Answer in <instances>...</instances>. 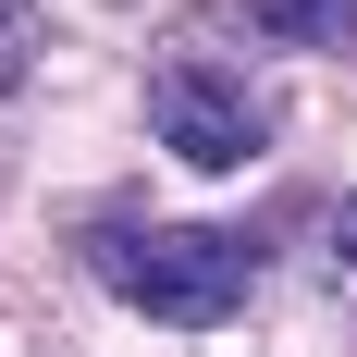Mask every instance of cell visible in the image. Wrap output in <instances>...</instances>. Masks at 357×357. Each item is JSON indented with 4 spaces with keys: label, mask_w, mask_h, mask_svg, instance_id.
Returning a JSON list of instances; mask_svg holds the SVG:
<instances>
[{
    "label": "cell",
    "mask_w": 357,
    "mask_h": 357,
    "mask_svg": "<svg viewBox=\"0 0 357 357\" xmlns=\"http://www.w3.org/2000/svg\"><path fill=\"white\" fill-rule=\"evenodd\" d=\"M271 123H284V99H271L247 62L173 50V62L148 74V136L173 148V160H197V173H247L259 148H271Z\"/></svg>",
    "instance_id": "7a4b0ae2"
},
{
    "label": "cell",
    "mask_w": 357,
    "mask_h": 357,
    "mask_svg": "<svg viewBox=\"0 0 357 357\" xmlns=\"http://www.w3.org/2000/svg\"><path fill=\"white\" fill-rule=\"evenodd\" d=\"M259 25L284 37V50H333V62H357V0H259Z\"/></svg>",
    "instance_id": "3957f363"
},
{
    "label": "cell",
    "mask_w": 357,
    "mask_h": 357,
    "mask_svg": "<svg viewBox=\"0 0 357 357\" xmlns=\"http://www.w3.org/2000/svg\"><path fill=\"white\" fill-rule=\"evenodd\" d=\"M37 74V0H0V99H25Z\"/></svg>",
    "instance_id": "5b68a950"
},
{
    "label": "cell",
    "mask_w": 357,
    "mask_h": 357,
    "mask_svg": "<svg viewBox=\"0 0 357 357\" xmlns=\"http://www.w3.org/2000/svg\"><path fill=\"white\" fill-rule=\"evenodd\" d=\"M86 271L160 333H222V321H247V296H259V247L247 234L148 222V210H99L86 222Z\"/></svg>",
    "instance_id": "6da1fadb"
},
{
    "label": "cell",
    "mask_w": 357,
    "mask_h": 357,
    "mask_svg": "<svg viewBox=\"0 0 357 357\" xmlns=\"http://www.w3.org/2000/svg\"><path fill=\"white\" fill-rule=\"evenodd\" d=\"M308 271H321V296L357 321V197H333V210H321V259H308Z\"/></svg>",
    "instance_id": "277c9868"
}]
</instances>
